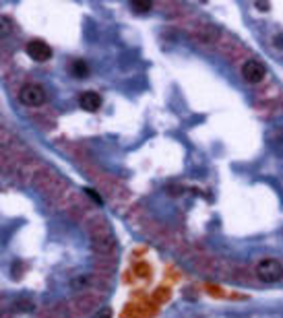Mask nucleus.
<instances>
[{
    "label": "nucleus",
    "mask_w": 283,
    "mask_h": 318,
    "mask_svg": "<svg viewBox=\"0 0 283 318\" xmlns=\"http://www.w3.org/2000/svg\"><path fill=\"white\" fill-rule=\"evenodd\" d=\"M13 33V21L5 15H0V39L3 37H9Z\"/></svg>",
    "instance_id": "0eeeda50"
},
{
    "label": "nucleus",
    "mask_w": 283,
    "mask_h": 318,
    "mask_svg": "<svg viewBox=\"0 0 283 318\" xmlns=\"http://www.w3.org/2000/svg\"><path fill=\"white\" fill-rule=\"evenodd\" d=\"M242 77L246 83L250 85H258L263 83V79L267 77V66L258 60H246L244 66H242Z\"/></svg>",
    "instance_id": "7ed1b4c3"
},
{
    "label": "nucleus",
    "mask_w": 283,
    "mask_h": 318,
    "mask_svg": "<svg viewBox=\"0 0 283 318\" xmlns=\"http://www.w3.org/2000/svg\"><path fill=\"white\" fill-rule=\"evenodd\" d=\"M254 5H256L258 11H269V7H271L269 3H254Z\"/></svg>",
    "instance_id": "9b49d317"
},
{
    "label": "nucleus",
    "mask_w": 283,
    "mask_h": 318,
    "mask_svg": "<svg viewBox=\"0 0 283 318\" xmlns=\"http://www.w3.org/2000/svg\"><path fill=\"white\" fill-rule=\"evenodd\" d=\"M19 101L27 108H39L46 103V91L37 83H27L19 89Z\"/></svg>",
    "instance_id": "f03ea898"
},
{
    "label": "nucleus",
    "mask_w": 283,
    "mask_h": 318,
    "mask_svg": "<svg viewBox=\"0 0 283 318\" xmlns=\"http://www.w3.org/2000/svg\"><path fill=\"white\" fill-rule=\"evenodd\" d=\"M69 71H71V75H73V77H77V79H85L87 75H89V66H87V62H85V60L75 58V60L69 64Z\"/></svg>",
    "instance_id": "423d86ee"
},
{
    "label": "nucleus",
    "mask_w": 283,
    "mask_h": 318,
    "mask_svg": "<svg viewBox=\"0 0 283 318\" xmlns=\"http://www.w3.org/2000/svg\"><path fill=\"white\" fill-rule=\"evenodd\" d=\"M85 192H87V194H89V196H91V198H93V200H97V202H101V198H99V196H97V194H95V192H93V190H91V188H87V190H85Z\"/></svg>",
    "instance_id": "f8f14e48"
},
{
    "label": "nucleus",
    "mask_w": 283,
    "mask_h": 318,
    "mask_svg": "<svg viewBox=\"0 0 283 318\" xmlns=\"http://www.w3.org/2000/svg\"><path fill=\"white\" fill-rule=\"evenodd\" d=\"M27 56L33 58L35 62H48L52 58V48H50V43H46L43 39H31L27 43Z\"/></svg>",
    "instance_id": "20e7f679"
},
{
    "label": "nucleus",
    "mask_w": 283,
    "mask_h": 318,
    "mask_svg": "<svg viewBox=\"0 0 283 318\" xmlns=\"http://www.w3.org/2000/svg\"><path fill=\"white\" fill-rule=\"evenodd\" d=\"M79 105L85 112H97L101 108V95L97 91H83L79 95Z\"/></svg>",
    "instance_id": "39448f33"
},
{
    "label": "nucleus",
    "mask_w": 283,
    "mask_h": 318,
    "mask_svg": "<svg viewBox=\"0 0 283 318\" xmlns=\"http://www.w3.org/2000/svg\"><path fill=\"white\" fill-rule=\"evenodd\" d=\"M110 316H112V310H110V308H103V310H99L93 318H110Z\"/></svg>",
    "instance_id": "9d476101"
},
{
    "label": "nucleus",
    "mask_w": 283,
    "mask_h": 318,
    "mask_svg": "<svg viewBox=\"0 0 283 318\" xmlns=\"http://www.w3.org/2000/svg\"><path fill=\"white\" fill-rule=\"evenodd\" d=\"M273 45H275V48H279V50H283V33H277L273 37Z\"/></svg>",
    "instance_id": "1a4fd4ad"
},
{
    "label": "nucleus",
    "mask_w": 283,
    "mask_h": 318,
    "mask_svg": "<svg viewBox=\"0 0 283 318\" xmlns=\"http://www.w3.org/2000/svg\"><path fill=\"white\" fill-rule=\"evenodd\" d=\"M130 7H133L135 13H147L153 5H151L149 0H135V3H130Z\"/></svg>",
    "instance_id": "6e6552de"
},
{
    "label": "nucleus",
    "mask_w": 283,
    "mask_h": 318,
    "mask_svg": "<svg viewBox=\"0 0 283 318\" xmlns=\"http://www.w3.org/2000/svg\"><path fill=\"white\" fill-rule=\"evenodd\" d=\"M256 277L263 283H277L283 279V264L275 258H263L256 262Z\"/></svg>",
    "instance_id": "f257e3e1"
}]
</instances>
